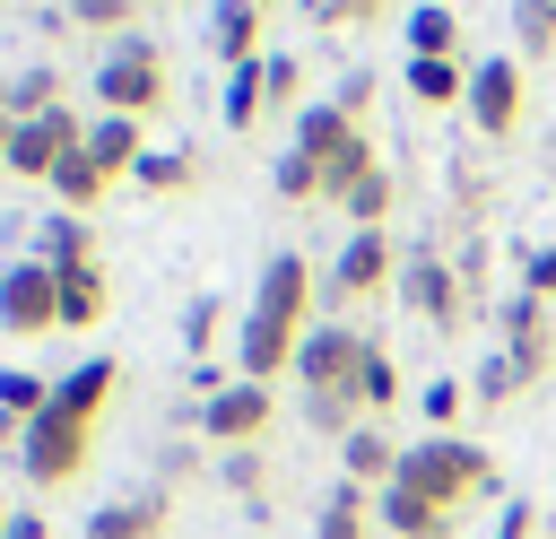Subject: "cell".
<instances>
[{
	"mask_svg": "<svg viewBox=\"0 0 556 539\" xmlns=\"http://www.w3.org/2000/svg\"><path fill=\"white\" fill-rule=\"evenodd\" d=\"M304 330H313V261L304 252H269V270L252 287V313H243V339H235V374L243 383L295 374Z\"/></svg>",
	"mask_w": 556,
	"mask_h": 539,
	"instance_id": "cell-1",
	"label": "cell"
},
{
	"mask_svg": "<svg viewBox=\"0 0 556 539\" xmlns=\"http://www.w3.org/2000/svg\"><path fill=\"white\" fill-rule=\"evenodd\" d=\"M365 330H348V322H313L304 330V348H295V383H304V417H313V435H330V443H348L356 426H365Z\"/></svg>",
	"mask_w": 556,
	"mask_h": 539,
	"instance_id": "cell-2",
	"label": "cell"
},
{
	"mask_svg": "<svg viewBox=\"0 0 556 539\" xmlns=\"http://www.w3.org/2000/svg\"><path fill=\"white\" fill-rule=\"evenodd\" d=\"M391 487H417L434 513H460V504L495 496V452L469 443V435H426V443L400 452V478Z\"/></svg>",
	"mask_w": 556,
	"mask_h": 539,
	"instance_id": "cell-3",
	"label": "cell"
},
{
	"mask_svg": "<svg viewBox=\"0 0 556 539\" xmlns=\"http://www.w3.org/2000/svg\"><path fill=\"white\" fill-rule=\"evenodd\" d=\"M96 104L122 113V122H156V113L174 104V70H165V52H156L148 35L104 43V61H96Z\"/></svg>",
	"mask_w": 556,
	"mask_h": 539,
	"instance_id": "cell-4",
	"label": "cell"
},
{
	"mask_svg": "<svg viewBox=\"0 0 556 539\" xmlns=\"http://www.w3.org/2000/svg\"><path fill=\"white\" fill-rule=\"evenodd\" d=\"M400 304H408L417 322H434L443 339L478 322V313H469V287H460V270H452L443 243H408V261H400Z\"/></svg>",
	"mask_w": 556,
	"mask_h": 539,
	"instance_id": "cell-5",
	"label": "cell"
},
{
	"mask_svg": "<svg viewBox=\"0 0 556 539\" xmlns=\"http://www.w3.org/2000/svg\"><path fill=\"white\" fill-rule=\"evenodd\" d=\"M469 130L486 148L521 139V113H530V78H521V52H495V61H469Z\"/></svg>",
	"mask_w": 556,
	"mask_h": 539,
	"instance_id": "cell-6",
	"label": "cell"
},
{
	"mask_svg": "<svg viewBox=\"0 0 556 539\" xmlns=\"http://www.w3.org/2000/svg\"><path fill=\"white\" fill-rule=\"evenodd\" d=\"M191 417H200V435H208L217 452H252V443L269 435V417H278V391H269V383H243V374H235V383H226V391H208V400H200Z\"/></svg>",
	"mask_w": 556,
	"mask_h": 539,
	"instance_id": "cell-7",
	"label": "cell"
},
{
	"mask_svg": "<svg viewBox=\"0 0 556 539\" xmlns=\"http://www.w3.org/2000/svg\"><path fill=\"white\" fill-rule=\"evenodd\" d=\"M495 330H504V339H495V356L521 374V391H530V383H547V365H556V322H547V304L513 287V296L495 304Z\"/></svg>",
	"mask_w": 556,
	"mask_h": 539,
	"instance_id": "cell-8",
	"label": "cell"
},
{
	"mask_svg": "<svg viewBox=\"0 0 556 539\" xmlns=\"http://www.w3.org/2000/svg\"><path fill=\"white\" fill-rule=\"evenodd\" d=\"M400 243H391V226H365V235H348L339 243V261H330V296L339 304H374L382 287H400Z\"/></svg>",
	"mask_w": 556,
	"mask_h": 539,
	"instance_id": "cell-9",
	"label": "cell"
},
{
	"mask_svg": "<svg viewBox=\"0 0 556 539\" xmlns=\"http://www.w3.org/2000/svg\"><path fill=\"white\" fill-rule=\"evenodd\" d=\"M87 452H96V426H70V417H35L26 426V443H17V469L35 478V487H70V478H87Z\"/></svg>",
	"mask_w": 556,
	"mask_h": 539,
	"instance_id": "cell-10",
	"label": "cell"
},
{
	"mask_svg": "<svg viewBox=\"0 0 556 539\" xmlns=\"http://www.w3.org/2000/svg\"><path fill=\"white\" fill-rule=\"evenodd\" d=\"M70 148H87V122H78L70 104H52V113H35V122L9 130V174H17V183H52V165H61Z\"/></svg>",
	"mask_w": 556,
	"mask_h": 539,
	"instance_id": "cell-11",
	"label": "cell"
},
{
	"mask_svg": "<svg viewBox=\"0 0 556 539\" xmlns=\"http://www.w3.org/2000/svg\"><path fill=\"white\" fill-rule=\"evenodd\" d=\"M0 322H9L17 339L61 330V270H43L35 252H26V261H9V270H0Z\"/></svg>",
	"mask_w": 556,
	"mask_h": 539,
	"instance_id": "cell-12",
	"label": "cell"
},
{
	"mask_svg": "<svg viewBox=\"0 0 556 539\" xmlns=\"http://www.w3.org/2000/svg\"><path fill=\"white\" fill-rule=\"evenodd\" d=\"M165 522H174V487H139V496L96 504L78 539H165Z\"/></svg>",
	"mask_w": 556,
	"mask_h": 539,
	"instance_id": "cell-13",
	"label": "cell"
},
{
	"mask_svg": "<svg viewBox=\"0 0 556 539\" xmlns=\"http://www.w3.org/2000/svg\"><path fill=\"white\" fill-rule=\"evenodd\" d=\"M113 391H122V365H113V356H87V365H70V374L52 383V417L96 426V417L113 409Z\"/></svg>",
	"mask_w": 556,
	"mask_h": 539,
	"instance_id": "cell-14",
	"label": "cell"
},
{
	"mask_svg": "<svg viewBox=\"0 0 556 539\" xmlns=\"http://www.w3.org/2000/svg\"><path fill=\"white\" fill-rule=\"evenodd\" d=\"M261 26H269V9L261 0H208V52L226 61V70H243V61H261L269 43H261Z\"/></svg>",
	"mask_w": 556,
	"mask_h": 539,
	"instance_id": "cell-15",
	"label": "cell"
},
{
	"mask_svg": "<svg viewBox=\"0 0 556 539\" xmlns=\"http://www.w3.org/2000/svg\"><path fill=\"white\" fill-rule=\"evenodd\" d=\"M400 35H408V61H469V35H460L452 0H417L400 17Z\"/></svg>",
	"mask_w": 556,
	"mask_h": 539,
	"instance_id": "cell-16",
	"label": "cell"
},
{
	"mask_svg": "<svg viewBox=\"0 0 556 539\" xmlns=\"http://www.w3.org/2000/svg\"><path fill=\"white\" fill-rule=\"evenodd\" d=\"M400 452H408V443H391V426H374V417H365V426L339 443V469H348L365 496H382V487L400 478Z\"/></svg>",
	"mask_w": 556,
	"mask_h": 539,
	"instance_id": "cell-17",
	"label": "cell"
},
{
	"mask_svg": "<svg viewBox=\"0 0 556 539\" xmlns=\"http://www.w3.org/2000/svg\"><path fill=\"white\" fill-rule=\"evenodd\" d=\"M356 139H365V130H356V122H348L339 104H304V113H295V139H287V148H295V156H313V165L330 174V165H339V156H348Z\"/></svg>",
	"mask_w": 556,
	"mask_h": 539,
	"instance_id": "cell-18",
	"label": "cell"
},
{
	"mask_svg": "<svg viewBox=\"0 0 556 539\" xmlns=\"http://www.w3.org/2000/svg\"><path fill=\"white\" fill-rule=\"evenodd\" d=\"M87 156L113 174V183H130V165L148 156V122H122V113H96L87 122Z\"/></svg>",
	"mask_w": 556,
	"mask_h": 539,
	"instance_id": "cell-19",
	"label": "cell"
},
{
	"mask_svg": "<svg viewBox=\"0 0 556 539\" xmlns=\"http://www.w3.org/2000/svg\"><path fill=\"white\" fill-rule=\"evenodd\" d=\"M104 313H113V278H104V261L61 270V330H96Z\"/></svg>",
	"mask_w": 556,
	"mask_h": 539,
	"instance_id": "cell-20",
	"label": "cell"
},
{
	"mask_svg": "<svg viewBox=\"0 0 556 539\" xmlns=\"http://www.w3.org/2000/svg\"><path fill=\"white\" fill-rule=\"evenodd\" d=\"M374 522H382V539H443L452 530V513H434L417 487H382L374 496Z\"/></svg>",
	"mask_w": 556,
	"mask_h": 539,
	"instance_id": "cell-21",
	"label": "cell"
},
{
	"mask_svg": "<svg viewBox=\"0 0 556 539\" xmlns=\"http://www.w3.org/2000/svg\"><path fill=\"white\" fill-rule=\"evenodd\" d=\"M313 539H382V522H374V496H365L356 478H339V487L321 496V513H313Z\"/></svg>",
	"mask_w": 556,
	"mask_h": 539,
	"instance_id": "cell-22",
	"label": "cell"
},
{
	"mask_svg": "<svg viewBox=\"0 0 556 539\" xmlns=\"http://www.w3.org/2000/svg\"><path fill=\"white\" fill-rule=\"evenodd\" d=\"M130 183H139L148 200H182V191H200V156H191V148H148V156L130 165Z\"/></svg>",
	"mask_w": 556,
	"mask_h": 539,
	"instance_id": "cell-23",
	"label": "cell"
},
{
	"mask_svg": "<svg viewBox=\"0 0 556 539\" xmlns=\"http://www.w3.org/2000/svg\"><path fill=\"white\" fill-rule=\"evenodd\" d=\"M35 261H43V270H78V261H96V226L70 217V209H52V217L35 226Z\"/></svg>",
	"mask_w": 556,
	"mask_h": 539,
	"instance_id": "cell-24",
	"label": "cell"
},
{
	"mask_svg": "<svg viewBox=\"0 0 556 539\" xmlns=\"http://www.w3.org/2000/svg\"><path fill=\"white\" fill-rule=\"evenodd\" d=\"M104 191H113V174H104V165H96V156H87V148H70V156H61V165H52V200H61V209H70V217H87V209H96V200H104Z\"/></svg>",
	"mask_w": 556,
	"mask_h": 539,
	"instance_id": "cell-25",
	"label": "cell"
},
{
	"mask_svg": "<svg viewBox=\"0 0 556 539\" xmlns=\"http://www.w3.org/2000/svg\"><path fill=\"white\" fill-rule=\"evenodd\" d=\"M408 96H417L426 113L469 104V61H408Z\"/></svg>",
	"mask_w": 556,
	"mask_h": 539,
	"instance_id": "cell-26",
	"label": "cell"
},
{
	"mask_svg": "<svg viewBox=\"0 0 556 539\" xmlns=\"http://www.w3.org/2000/svg\"><path fill=\"white\" fill-rule=\"evenodd\" d=\"M261 61H269V52H261ZM261 61L226 70V130H261V122H269V87H261Z\"/></svg>",
	"mask_w": 556,
	"mask_h": 539,
	"instance_id": "cell-27",
	"label": "cell"
},
{
	"mask_svg": "<svg viewBox=\"0 0 556 539\" xmlns=\"http://www.w3.org/2000/svg\"><path fill=\"white\" fill-rule=\"evenodd\" d=\"M391 200H400V183H391V165H374V174H356V183H348V200H339V209H348V217H356V235H365V226H391Z\"/></svg>",
	"mask_w": 556,
	"mask_h": 539,
	"instance_id": "cell-28",
	"label": "cell"
},
{
	"mask_svg": "<svg viewBox=\"0 0 556 539\" xmlns=\"http://www.w3.org/2000/svg\"><path fill=\"white\" fill-rule=\"evenodd\" d=\"M139 9H148V0H61V17L87 26V35H104V43H122V35L139 26Z\"/></svg>",
	"mask_w": 556,
	"mask_h": 539,
	"instance_id": "cell-29",
	"label": "cell"
},
{
	"mask_svg": "<svg viewBox=\"0 0 556 539\" xmlns=\"http://www.w3.org/2000/svg\"><path fill=\"white\" fill-rule=\"evenodd\" d=\"M52 104H61V70H52V61H35V70L9 78V122H35V113H52Z\"/></svg>",
	"mask_w": 556,
	"mask_h": 539,
	"instance_id": "cell-30",
	"label": "cell"
},
{
	"mask_svg": "<svg viewBox=\"0 0 556 539\" xmlns=\"http://www.w3.org/2000/svg\"><path fill=\"white\" fill-rule=\"evenodd\" d=\"M400 391H408V383H400V356H391V348L374 339V348H365V417L382 426V417L400 409Z\"/></svg>",
	"mask_w": 556,
	"mask_h": 539,
	"instance_id": "cell-31",
	"label": "cell"
},
{
	"mask_svg": "<svg viewBox=\"0 0 556 539\" xmlns=\"http://www.w3.org/2000/svg\"><path fill=\"white\" fill-rule=\"evenodd\" d=\"M513 43L521 61H556V0H513Z\"/></svg>",
	"mask_w": 556,
	"mask_h": 539,
	"instance_id": "cell-32",
	"label": "cell"
},
{
	"mask_svg": "<svg viewBox=\"0 0 556 539\" xmlns=\"http://www.w3.org/2000/svg\"><path fill=\"white\" fill-rule=\"evenodd\" d=\"M452 200H460V235H478V217H486V200H495V183H486L478 156H452Z\"/></svg>",
	"mask_w": 556,
	"mask_h": 539,
	"instance_id": "cell-33",
	"label": "cell"
},
{
	"mask_svg": "<svg viewBox=\"0 0 556 539\" xmlns=\"http://www.w3.org/2000/svg\"><path fill=\"white\" fill-rule=\"evenodd\" d=\"M417 417H426L434 435H460V417H469V383H460V374H443V383H426V400H417Z\"/></svg>",
	"mask_w": 556,
	"mask_h": 539,
	"instance_id": "cell-34",
	"label": "cell"
},
{
	"mask_svg": "<svg viewBox=\"0 0 556 539\" xmlns=\"http://www.w3.org/2000/svg\"><path fill=\"white\" fill-rule=\"evenodd\" d=\"M261 87H269V113H304V61L295 52H269L261 61Z\"/></svg>",
	"mask_w": 556,
	"mask_h": 539,
	"instance_id": "cell-35",
	"label": "cell"
},
{
	"mask_svg": "<svg viewBox=\"0 0 556 539\" xmlns=\"http://www.w3.org/2000/svg\"><path fill=\"white\" fill-rule=\"evenodd\" d=\"M269 183H278V200H287V209H321V165H313V156H295V148H287Z\"/></svg>",
	"mask_w": 556,
	"mask_h": 539,
	"instance_id": "cell-36",
	"label": "cell"
},
{
	"mask_svg": "<svg viewBox=\"0 0 556 539\" xmlns=\"http://www.w3.org/2000/svg\"><path fill=\"white\" fill-rule=\"evenodd\" d=\"M521 400V374L504 365V356H486L478 374H469V409H513Z\"/></svg>",
	"mask_w": 556,
	"mask_h": 539,
	"instance_id": "cell-37",
	"label": "cell"
},
{
	"mask_svg": "<svg viewBox=\"0 0 556 539\" xmlns=\"http://www.w3.org/2000/svg\"><path fill=\"white\" fill-rule=\"evenodd\" d=\"M0 409H9V417H26V426H35V417H43V409H52V383H43V374H0Z\"/></svg>",
	"mask_w": 556,
	"mask_h": 539,
	"instance_id": "cell-38",
	"label": "cell"
},
{
	"mask_svg": "<svg viewBox=\"0 0 556 539\" xmlns=\"http://www.w3.org/2000/svg\"><path fill=\"white\" fill-rule=\"evenodd\" d=\"M217 330H226V304H217V296H200V304L182 313V348H191V356L208 365V348H217Z\"/></svg>",
	"mask_w": 556,
	"mask_h": 539,
	"instance_id": "cell-39",
	"label": "cell"
},
{
	"mask_svg": "<svg viewBox=\"0 0 556 539\" xmlns=\"http://www.w3.org/2000/svg\"><path fill=\"white\" fill-rule=\"evenodd\" d=\"M330 104H339V113H348V122H356V130H365V122H374V70H348V78H339V96H330Z\"/></svg>",
	"mask_w": 556,
	"mask_h": 539,
	"instance_id": "cell-40",
	"label": "cell"
},
{
	"mask_svg": "<svg viewBox=\"0 0 556 539\" xmlns=\"http://www.w3.org/2000/svg\"><path fill=\"white\" fill-rule=\"evenodd\" d=\"M217 478H226L235 496H261V478H269V461H261V443H252V452H226V461H217Z\"/></svg>",
	"mask_w": 556,
	"mask_h": 539,
	"instance_id": "cell-41",
	"label": "cell"
},
{
	"mask_svg": "<svg viewBox=\"0 0 556 539\" xmlns=\"http://www.w3.org/2000/svg\"><path fill=\"white\" fill-rule=\"evenodd\" d=\"M521 296H539V304L556 296V243H539V252L521 261Z\"/></svg>",
	"mask_w": 556,
	"mask_h": 539,
	"instance_id": "cell-42",
	"label": "cell"
},
{
	"mask_svg": "<svg viewBox=\"0 0 556 539\" xmlns=\"http://www.w3.org/2000/svg\"><path fill=\"white\" fill-rule=\"evenodd\" d=\"M400 0H330V26H382Z\"/></svg>",
	"mask_w": 556,
	"mask_h": 539,
	"instance_id": "cell-43",
	"label": "cell"
},
{
	"mask_svg": "<svg viewBox=\"0 0 556 539\" xmlns=\"http://www.w3.org/2000/svg\"><path fill=\"white\" fill-rule=\"evenodd\" d=\"M547 522H539V504H504V522H495V539H539Z\"/></svg>",
	"mask_w": 556,
	"mask_h": 539,
	"instance_id": "cell-44",
	"label": "cell"
},
{
	"mask_svg": "<svg viewBox=\"0 0 556 539\" xmlns=\"http://www.w3.org/2000/svg\"><path fill=\"white\" fill-rule=\"evenodd\" d=\"M9 539H52V522L43 513H9Z\"/></svg>",
	"mask_w": 556,
	"mask_h": 539,
	"instance_id": "cell-45",
	"label": "cell"
},
{
	"mask_svg": "<svg viewBox=\"0 0 556 539\" xmlns=\"http://www.w3.org/2000/svg\"><path fill=\"white\" fill-rule=\"evenodd\" d=\"M17 443H26V417H9V409H0V452H17Z\"/></svg>",
	"mask_w": 556,
	"mask_h": 539,
	"instance_id": "cell-46",
	"label": "cell"
},
{
	"mask_svg": "<svg viewBox=\"0 0 556 539\" xmlns=\"http://www.w3.org/2000/svg\"><path fill=\"white\" fill-rule=\"evenodd\" d=\"M295 9H304V17H313V26H330V0H295Z\"/></svg>",
	"mask_w": 556,
	"mask_h": 539,
	"instance_id": "cell-47",
	"label": "cell"
},
{
	"mask_svg": "<svg viewBox=\"0 0 556 539\" xmlns=\"http://www.w3.org/2000/svg\"><path fill=\"white\" fill-rule=\"evenodd\" d=\"M9 130H17V122H9V104H0V174H9Z\"/></svg>",
	"mask_w": 556,
	"mask_h": 539,
	"instance_id": "cell-48",
	"label": "cell"
},
{
	"mask_svg": "<svg viewBox=\"0 0 556 539\" xmlns=\"http://www.w3.org/2000/svg\"><path fill=\"white\" fill-rule=\"evenodd\" d=\"M0 539H9V504H0Z\"/></svg>",
	"mask_w": 556,
	"mask_h": 539,
	"instance_id": "cell-49",
	"label": "cell"
},
{
	"mask_svg": "<svg viewBox=\"0 0 556 539\" xmlns=\"http://www.w3.org/2000/svg\"><path fill=\"white\" fill-rule=\"evenodd\" d=\"M261 9H278V0H261Z\"/></svg>",
	"mask_w": 556,
	"mask_h": 539,
	"instance_id": "cell-50",
	"label": "cell"
},
{
	"mask_svg": "<svg viewBox=\"0 0 556 539\" xmlns=\"http://www.w3.org/2000/svg\"><path fill=\"white\" fill-rule=\"evenodd\" d=\"M443 539H452V530H443Z\"/></svg>",
	"mask_w": 556,
	"mask_h": 539,
	"instance_id": "cell-51",
	"label": "cell"
}]
</instances>
